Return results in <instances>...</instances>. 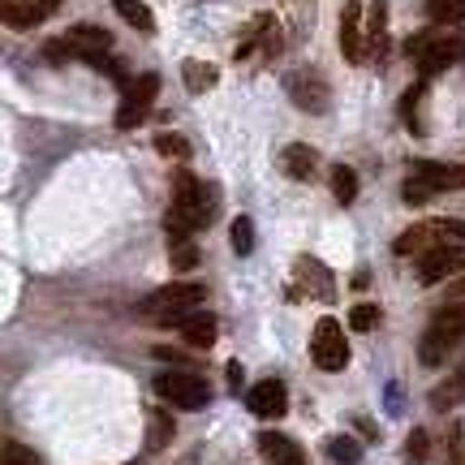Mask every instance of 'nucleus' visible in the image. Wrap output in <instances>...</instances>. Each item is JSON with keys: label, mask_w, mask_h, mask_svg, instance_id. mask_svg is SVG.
<instances>
[{"label": "nucleus", "mask_w": 465, "mask_h": 465, "mask_svg": "<svg viewBox=\"0 0 465 465\" xmlns=\"http://www.w3.org/2000/svg\"><path fill=\"white\" fill-rule=\"evenodd\" d=\"M216 212H220L216 190L182 168V173L173 177V207H168V220H164L168 242H173V246H185L194 232L207 229V224L216 220Z\"/></svg>", "instance_id": "f257e3e1"}, {"label": "nucleus", "mask_w": 465, "mask_h": 465, "mask_svg": "<svg viewBox=\"0 0 465 465\" xmlns=\"http://www.w3.org/2000/svg\"><path fill=\"white\" fill-rule=\"evenodd\" d=\"M207 298V289L199 281H173L164 289H155L151 298H143L138 315L143 319H155V323H173L182 328L190 315H199V302Z\"/></svg>", "instance_id": "f03ea898"}, {"label": "nucleus", "mask_w": 465, "mask_h": 465, "mask_svg": "<svg viewBox=\"0 0 465 465\" xmlns=\"http://www.w3.org/2000/svg\"><path fill=\"white\" fill-rule=\"evenodd\" d=\"M461 341H465V298H457V302H449L444 311H435L431 328H427L422 345H418V358L427 366H435V362H444Z\"/></svg>", "instance_id": "7ed1b4c3"}, {"label": "nucleus", "mask_w": 465, "mask_h": 465, "mask_svg": "<svg viewBox=\"0 0 465 465\" xmlns=\"http://www.w3.org/2000/svg\"><path fill=\"white\" fill-rule=\"evenodd\" d=\"M440 246H465V220H422L414 229H405L397 237L401 259H422L427 250Z\"/></svg>", "instance_id": "20e7f679"}, {"label": "nucleus", "mask_w": 465, "mask_h": 465, "mask_svg": "<svg viewBox=\"0 0 465 465\" xmlns=\"http://www.w3.org/2000/svg\"><path fill=\"white\" fill-rule=\"evenodd\" d=\"M405 52L418 61V69H422V78H431V74H444L449 65H457V61H465V39L461 35H414L410 44H405Z\"/></svg>", "instance_id": "39448f33"}, {"label": "nucleus", "mask_w": 465, "mask_h": 465, "mask_svg": "<svg viewBox=\"0 0 465 465\" xmlns=\"http://www.w3.org/2000/svg\"><path fill=\"white\" fill-rule=\"evenodd\" d=\"M155 392H160V401L177 405V410H203L212 401V383L194 375V371H160L155 375Z\"/></svg>", "instance_id": "423d86ee"}, {"label": "nucleus", "mask_w": 465, "mask_h": 465, "mask_svg": "<svg viewBox=\"0 0 465 465\" xmlns=\"http://www.w3.org/2000/svg\"><path fill=\"white\" fill-rule=\"evenodd\" d=\"M121 91H125V100H121V108H116V130H138V125L147 121L155 95H160V74H138V78H125Z\"/></svg>", "instance_id": "0eeeda50"}, {"label": "nucleus", "mask_w": 465, "mask_h": 465, "mask_svg": "<svg viewBox=\"0 0 465 465\" xmlns=\"http://www.w3.org/2000/svg\"><path fill=\"white\" fill-rule=\"evenodd\" d=\"M311 358H315L319 371H345L349 341H345V328H341L332 315H323L315 323V336H311Z\"/></svg>", "instance_id": "6e6552de"}, {"label": "nucleus", "mask_w": 465, "mask_h": 465, "mask_svg": "<svg viewBox=\"0 0 465 465\" xmlns=\"http://www.w3.org/2000/svg\"><path fill=\"white\" fill-rule=\"evenodd\" d=\"M284 91H289V100L298 104L302 113H311V116H323L328 113V104H332V86L323 83L315 69L289 74V78H284Z\"/></svg>", "instance_id": "1a4fd4ad"}, {"label": "nucleus", "mask_w": 465, "mask_h": 465, "mask_svg": "<svg viewBox=\"0 0 465 465\" xmlns=\"http://www.w3.org/2000/svg\"><path fill=\"white\" fill-rule=\"evenodd\" d=\"M465 267V246H440V250H427L422 259H418V281L422 284H440L457 276Z\"/></svg>", "instance_id": "9d476101"}, {"label": "nucleus", "mask_w": 465, "mask_h": 465, "mask_svg": "<svg viewBox=\"0 0 465 465\" xmlns=\"http://www.w3.org/2000/svg\"><path fill=\"white\" fill-rule=\"evenodd\" d=\"M246 410L254 418H284V410H289V392H284L281 380H263L254 383L246 392Z\"/></svg>", "instance_id": "9b49d317"}, {"label": "nucleus", "mask_w": 465, "mask_h": 465, "mask_svg": "<svg viewBox=\"0 0 465 465\" xmlns=\"http://www.w3.org/2000/svg\"><path fill=\"white\" fill-rule=\"evenodd\" d=\"M341 52H345L349 65H362L366 61V44H362V5L349 0L341 9Z\"/></svg>", "instance_id": "f8f14e48"}, {"label": "nucleus", "mask_w": 465, "mask_h": 465, "mask_svg": "<svg viewBox=\"0 0 465 465\" xmlns=\"http://www.w3.org/2000/svg\"><path fill=\"white\" fill-rule=\"evenodd\" d=\"M61 9V0H5V26L14 31H31L44 17H52Z\"/></svg>", "instance_id": "ddd939ff"}, {"label": "nucleus", "mask_w": 465, "mask_h": 465, "mask_svg": "<svg viewBox=\"0 0 465 465\" xmlns=\"http://www.w3.org/2000/svg\"><path fill=\"white\" fill-rule=\"evenodd\" d=\"M388 56V0H371V14H366V61L383 65Z\"/></svg>", "instance_id": "4468645a"}, {"label": "nucleus", "mask_w": 465, "mask_h": 465, "mask_svg": "<svg viewBox=\"0 0 465 465\" xmlns=\"http://www.w3.org/2000/svg\"><path fill=\"white\" fill-rule=\"evenodd\" d=\"M65 48L74 52L78 61H91V56H100V52H113V35L100 31V26H69Z\"/></svg>", "instance_id": "2eb2a0df"}, {"label": "nucleus", "mask_w": 465, "mask_h": 465, "mask_svg": "<svg viewBox=\"0 0 465 465\" xmlns=\"http://www.w3.org/2000/svg\"><path fill=\"white\" fill-rule=\"evenodd\" d=\"M293 276H298V289L302 293H311V298H332V272L319 263V259H298V267H293Z\"/></svg>", "instance_id": "dca6fc26"}, {"label": "nucleus", "mask_w": 465, "mask_h": 465, "mask_svg": "<svg viewBox=\"0 0 465 465\" xmlns=\"http://www.w3.org/2000/svg\"><path fill=\"white\" fill-rule=\"evenodd\" d=\"M259 452L267 457V465H306L302 449L293 444V440H289V435H281V431L259 435Z\"/></svg>", "instance_id": "f3484780"}, {"label": "nucleus", "mask_w": 465, "mask_h": 465, "mask_svg": "<svg viewBox=\"0 0 465 465\" xmlns=\"http://www.w3.org/2000/svg\"><path fill=\"white\" fill-rule=\"evenodd\" d=\"M414 177H422L435 194L440 190H465V164H418Z\"/></svg>", "instance_id": "a211bd4d"}, {"label": "nucleus", "mask_w": 465, "mask_h": 465, "mask_svg": "<svg viewBox=\"0 0 465 465\" xmlns=\"http://www.w3.org/2000/svg\"><path fill=\"white\" fill-rule=\"evenodd\" d=\"M281 164H284V173H289V177H298V182H311V177L319 173V151L306 147V143H298V147H284Z\"/></svg>", "instance_id": "6ab92c4d"}, {"label": "nucleus", "mask_w": 465, "mask_h": 465, "mask_svg": "<svg viewBox=\"0 0 465 465\" xmlns=\"http://www.w3.org/2000/svg\"><path fill=\"white\" fill-rule=\"evenodd\" d=\"M182 341L190 349H212V345H216V315H207V311L190 315L182 323Z\"/></svg>", "instance_id": "aec40b11"}, {"label": "nucleus", "mask_w": 465, "mask_h": 465, "mask_svg": "<svg viewBox=\"0 0 465 465\" xmlns=\"http://www.w3.org/2000/svg\"><path fill=\"white\" fill-rule=\"evenodd\" d=\"M461 401H465V366H461V371H452L444 383H435V392H431L435 410H457Z\"/></svg>", "instance_id": "412c9836"}, {"label": "nucleus", "mask_w": 465, "mask_h": 465, "mask_svg": "<svg viewBox=\"0 0 465 465\" xmlns=\"http://www.w3.org/2000/svg\"><path fill=\"white\" fill-rule=\"evenodd\" d=\"M182 78H185V86L194 91V95H207L212 86H216V65H207V61H185L182 65Z\"/></svg>", "instance_id": "4be33fe9"}, {"label": "nucleus", "mask_w": 465, "mask_h": 465, "mask_svg": "<svg viewBox=\"0 0 465 465\" xmlns=\"http://www.w3.org/2000/svg\"><path fill=\"white\" fill-rule=\"evenodd\" d=\"M113 9L125 17V22H130L138 35H151V31H155V17H151V9L143 5V0H113Z\"/></svg>", "instance_id": "5701e85b"}, {"label": "nucleus", "mask_w": 465, "mask_h": 465, "mask_svg": "<svg viewBox=\"0 0 465 465\" xmlns=\"http://www.w3.org/2000/svg\"><path fill=\"white\" fill-rule=\"evenodd\" d=\"M332 199L341 207H349V203L358 199V173L349 164H332Z\"/></svg>", "instance_id": "b1692460"}, {"label": "nucleus", "mask_w": 465, "mask_h": 465, "mask_svg": "<svg viewBox=\"0 0 465 465\" xmlns=\"http://www.w3.org/2000/svg\"><path fill=\"white\" fill-rule=\"evenodd\" d=\"M427 14L440 26H452V22H465V0H427Z\"/></svg>", "instance_id": "393cba45"}, {"label": "nucleus", "mask_w": 465, "mask_h": 465, "mask_svg": "<svg viewBox=\"0 0 465 465\" xmlns=\"http://www.w3.org/2000/svg\"><path fill=\"white\" fill-rule=\"evenodd\" d=\"M168 440H173V418L155 410V414L147 418V449H164Z\"/></svg>", "instance_id": "a878e982"}, {"label": "nucleus", "mask_w": 465, "mask_h": 465, "mask_svg": "<svg viewBox=\"0 0 465 465\" xmlns=\"http://www.w3.org/2000/svg\"><path fill=\"white\" fill-rule=\"evenodd\" d=\"M328 457L341 465H358V457H362V449H358V440H349V435H336V440H328Z\"/></svg>", "instance_id": "bb28decb"}, {"label": "nucleus", "mask_w": 465, "mask_h": 465, "mask_svg": "<svg viewBox=\"0 0 465 465\" xmlns=\"http://www.w3.org/2000/svg\"><path fill=\"white\" fill-rule=\"evenodd\" d=\"M418 104H422V83L410 86L405 95H401V116H405V125L414 134H422V121H418Z\"/></svg>", "instance_id": "cd10ccee"}, {"label": "nucleus", "mask_w": 465, "mask_h": 465, "mask_svg": "<svg viewBox=\"0 0 465 465\" xmlns=\"http://www.w3.org/2000/svg\"><path fill=\"white\" fill-rule=\"evenodd\" d=\"M229 232H232V250H237V254H250V250H254V224H250V216H237Z\"/></svg>", "instance_id": "c85d7f7f"}, {"label": "nucleus", "mask_w": 465, "mask_h": 465, "mask_svg": "<svg viewBox=\"0 0 465 465\" xmlns=\"http://www.w3.org/2000/svg\"><path fill=\"white\" fill-rule=\"evenodd\" d=\"M401 194H405V203H410V207H422V203L435 199V190L422 182V177H410V182L401 185Z\"/></svg>", "instance_id": "c756f323"}, {"label": "nucleus", "mask_w": 465, "mask_h": 465, "mask_svg": "<svg viewBox=\"0 0 465 465\" xmlns=\"http://www.w3.org/2000/svg\"><path fill=\"white\" fill-rule=\"evenodd\" d=\"M155 147H160V155H173V160H190V143H185L182 134H160V138H155Z\"/></svg>", "instance_id": "7c9ffc66"}, {"label": "nucleus", "mask_w": 465, "mask_h": 465, "mask_svg": "<svg viewBox=\"0 0 465 465\" xmlns=\"http://www.w3.org/2000/svg\"><path fill=\"white\" fill-rule=\"evenodd\" d=\"M375 323H380V311H375V306H353V311H349V328H353V332H371Z\"/></svg>", "instance_id": "2f4dec72"}, {"label": "nucleus", "mask_w": 465, "mask_h": 465, "mask_svg": "<svg viewBox=\"0 0 465 465\" xmlns=\"http://www.w3.org/2000/svg\"><path fill=\"white\" fill-rule=\"evenodd\" d=\"M194 263H199V246H194V242L173 246V267H177V272H185V267H194Z\"/></svg>", "instance_id": "473e14b6"}, {"label": "nucleus", "mask_w": 465, "mask_h": 465, "mask_svg": "<svg viewBox=\"0 0 465 465\" xmlns=\"http://www.w3.org/2000/svg\"><path fill=\"white\" fill-rule=\"evenodd\" d=\"M427 461V431H410V465Z\"/></svg>", "instance_id": "72a5a7b5"}, {"label": "nucleus", "mask_w": 465, "mask_h": 465, "mask_svg": "<svg viewBox=\"0 0 465 465\" xmlns=\"http://www.w3.org/2000/svg\"><path fill=\"white\" fill-rule=\"evenodd\" d=\"M44 56H48L52 65H65V61L74 56V52L65 48V39H52V44H44Z\"/></svg>", "instance_id": "f704fd0d"}, {"label": "nucleus", "mask_w": 465, "mask_h": 465, "mask_svg": "<svg viewBox=\"0 0 465 465\" xmlns=\"http://www.w3.org/2000/svg\"><path fill=\"white\" fill-rule=\"evenodd\" d=\"M5 465H39V461H35L26 449H17L14 440H9V444H5Z\"/></svg>", "instance_id": "c9c22d12"}, {"label": "nucleus", "mask_w": 465, "mask_h": 465, "mask_svg": "<svg viewBox=\"0 0 465 465\" xmlns=\"http://www.w3.org/2000/svg\"><path fill=\"white\" fill-rule=\"evenodd\" d=\"M229 388H242V366L229 362Z\"/></svg>", "instance_id": "e433bc0d"}, {"label": "nucleus", "mask_w": 465, "mask_h": 465, "mask_svg": "<svg viewBox=\"0 0 465 465\" xmlns=\"http://www.w3.org/2000/svg\"><path fill=\"white\" fill-rule=\"evenodd\" d=\"M449 293H452V302H457V298H465V276H461V281H452V289H449Z\"/></svg>", "instance_id": "4c0bfd02"}]
</instances>
